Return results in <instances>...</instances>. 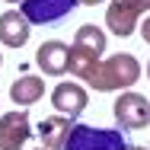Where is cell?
Returning a JSON list of instances; mask_svg holds the SVG:
<instances>
[{
    "instance_id": "cell-1",
    "label": "cell",
    "mask_w": 150,
    "mask_h": 150,
    "mask_svg": "<svg viewBox=\"0 0 150 150\" xmlns=\"http://www.w3.org/2000/svg\"><path fill=\"white\" fill-rule=\"evenodd\" d=\"M67 74H74L77 80H83L96 93H125L141 80V64L134 54H112V58H90L83 51H77L70 45V61H67Z\"/></svg>"
},
{
    "instance_id": "cell-2",
    "label": "cell",
    "mask_w": 150,
    "mask_h": 150,
    "mask_svg": "<svg viewBox=\"0 0 150 150\" xmlns=\"http://www.w3.org/2000/svg\"><path fill=\"white\" fill-rule=\"evenodd\" d=\"M121 128H96V125H74L70 141L64 150H128Z\"/></svg>"
},
{
    "instance_id": "cell-3",
    "label": "cell",
    "mask_w": 150,
    "mask_h": 150,
    "mask_svg": "<svg viewBox=\"0 0 150 150\" xmlns=\"http://www.w3.org/2000/svg\"><path fill=\"white\" fill-rule=\"evenodd\" d=\"M144 13H150V0H109L105 6V26L112 35L128 38L141 29Z\"/></svg>"
},
{
    "instance_id": "cell-4",
    "label": "cell",
    "mask_w": 150,
    "mask_h": 150,
    "mask_svg": "<svg viewBox=\"0 0 150 150\" xmlns=\"http://www.w3.org/2000/svg\"><path fill=\"white\" fill-rule=\"evenodd\" d=\"M112 112H115V121L125 131H141V128L150 125V99L141 96V93L125 90V93H118Z\"/></svg>"
},
{
    "instance_id": "cell-5",
    "label": "cell",
    "mask_w": 150,
    "mask_h": 150,
    "mask_svg": "<svg viewBox=\"0 0 150 150\" xmlns=\"http://www.w3.org/2000/svg\"><path fill=\"white\" fill-rule=\"evenodd\" d=\"M77 3L80 0H23L19 13L32 26H51V23H61L64 16H70Z\"/></svg>"
},
{
    "instance_id": "cell-6",
    "label": "cell",
    "mask_w": 150,
    "mask_h": 150,
    "mask_svg": "<svg viewBox=\"0 0 150 150\" xmlns=\"http://www.w3.org/2000/svg\"><path fill=\"white\" fill-rule=\"evenodd\" d=\"M32 137V121L26 109H13L0 115V150H23Z\"/></svg>"
},
{
    "instance_id": "cell-7",
    "label": "cell",
    "mask_w": 150,
    "mask_h": 150,
    "mask_svg": "<svg viewBox=\"0 0 150 150\" xmlns=\"http://www.w3.org/2000/svg\"><path fill=\"white\" fill-rule=\"evenodd\" d=\"M86 90L80 86V83H74V80H67V83H58L54 90H51V105L58 109V115H67V118H77V115H83V109H86Z\"/></svg>"
},
{
    "instance_id": "cell-8",
    "label": "cell",
    "mask_w": 150,
    "mask_h": 150,
    "mask_svg": "<svg viewBox=\"0 0 150 150\" xmlns=\"http://www.w3.org/2000/svg\"><path fill=\"white\" fill-rule=\"evenodd\" d=\"M74 125H77V121L67 118V115H48V118H42V125H38V141H42V147L64 150L67 141H70Z\"/></svg>"
},
{
    "instance_id": "cell-9",
    "label": "cell",
    "mask_w": 150,
    "mask_h": 150,
    "mask_svg": "<svg viewBox=\"0 0 150 150\" xmlns=\"http://www.w3.org/2000/svg\"><path fill=\"white\" fill-rule=\"evenodd\" d=\"M32 35V23L19 13V10H6L0 16V42L6 48H23Z\"/></svg>"
},
{
    "instance_id": "cell-10",
    "label": "cell",
    "mask_w": 150,
    "mask_h": 150,
    "mask_svg": "<svg viewBox=\"0 0 150 150\" xmlns=\"http://www.w3.org/2000/svg\"><path fill=\"white\" fill-rule=\"evenodd\" d=\"M35 61H38V67H42V74L61 77V74H67L70 48H67L64 42H58V38H51V42H45V45L35 51Z\"/></svg>"
},
{
    "instance_id": "cell-11",
    "label": "cell",
    "mask_w": 150,
    "mask_h": 150,
    "mask_svg": "<svg viewBox=\"0 0 150 150\" xmlns=\"http://www.w3.org/2000/svg\"><path fill=\"white\" fill-rule=\"evenodd\" d=\"M42 96H45V80H42L38 74H23V77H16L13 86H10V99H13L19 109L35 105Z\"/></svg>"
},
{
    "instance_id": "cell-12",
    "label": "cell",
    "mask_w": 150,
    "mask_h": 150,
    "mask_svg": "<svg viewBox=\"0 0 150 150\" xmlns=\"http://www.w3.org/2000/svg\"><path fill=\"white\" fill-rule=\"evenodd\" d=\"M74 48L99 61L102 54H105V32L99 29V26H93V23L80 26V29H77V35H74Z\"/></svg>"
},
{
    "instance_id": "cell-13",
    "label": "cell",
    "mask_w": 150,
    "mask_h": 150,
    "mask_svg": "<svg viewBox=\"0 0 150 150\" xmlns=\"http://www.w3.org/2000/svg\"><path fill=\"white\" fill-rule=\"evenodd\" d=\"M141 35H144V42L150 45V16H144V23H141Z\"/></svg>"
},
{
    "instance_id": "cell-14",
    "label": "cell",
    "mask_w": 150,
    "mask_h": 150,
    "mask_svg": "<svg viewBox=\"0 0 150 150\" xmlns=\"http://www.w3.org/2000/svg\"><path fill=\"white\" fill-rule=\"evenodd\" d=\"M80 3H86V6H99V3H105V0H80Z\"/></svg>"
},
{
    "instance_id": "cell-15",
    "label": "cell",
    "mask_w": 150,
    "mask_h": 150,
    "mask_svg": "<svg viewBox=\"0 0 150 150\" xmlns=\"http://www.w3.org/2000/svg\"><path fill=\"white\" fill-rule=\"evenodd\" d=\"M128 150H147V147H141V144H131V147H128Z\"/></svg>"
},
{
    "instance_id": "cell-16",
    "label": "cell",
    "mask_w": 150,
    "mask_h": 150,
    "mask_svg": "<svg viewBox=\"0 0 150 150\" xmlns=\"http://www.w3.org/2000/svg\"><path fill=\"white\" fill-rule=\"evenodd\" d=\"M147 77H150V61H147Z\"/></svg>"
},
{
    "instance_id": "cell-17",
    "label": "cell",
    "mask_w": 150,
    "mask_h": 150,
    "mask_svg": "<svg viewBox=\"0 0 150 150\" xmlns=\"http://www.w3.org/2000/svg\"><path fill=\"white\" fill-rule=\"evenodd\" d=\"M35 150H48V147H35Z\"/></svg>"
},
{
    "instance_id": "cell-18",
    "label": "cell",
    "mask_w": 150,
    "mask_h": 150,
    "mask_svg": "<svg viewBox=\"0 0 150 150\" xmlns=\"http://www.w3.org/2000/svg\"><path fill=\"white\" fill-rule=\"evenodd\" d=\"M0 64H3V54H0Z\"/></svg>"
}]
</instances>
